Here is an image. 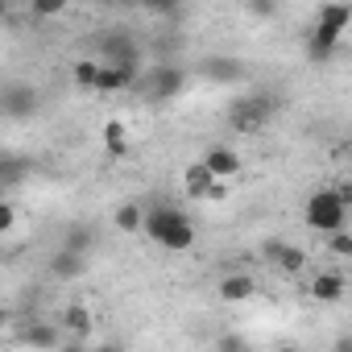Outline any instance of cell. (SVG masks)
<instances>
[{"label":"cell","instance_id":"cell-10","mask_svg":"<svg viewBox=\"0 0 352 352\" xmlns=\"http://www.w3.org/2000/svg\"><path fill=\"white\" fill-rule=\"evenodd\" d=\"M187 87V71L183 67H157L149 75V100H170V96H179Z\"/></svg>","mask_w":352,"mask_h":352},{"label":"cell","instance_id":"cell-15","mask_svg":"<svg viewBox=\"0 0 352 352\" xmlns=\"http://www.w3.org/2000/svg\"><path fill=\"white\" fill-rule=\"evenodd\" d=\"M112 228L116 232H145V208L141 204H120L116 212H112Z\"/></svg>","mask_w":352,"mask_h":352},{"label":"cell","instance_id":"cell-24","mask_svg":"<svg viewBox=\"0 0 352 352\" xmlns=\"http://www.w3.org/2000/svg\"><path fill=\"white\" fill-rule=\"evenodd\" d=\"M327 253H336V257H352V232H327Z\"/></svg>","mask_w":352,"mask_h":352},{"label":"cell","instance_id":"cell-16","mask_svg":"<svg viewBox=\"0 0 352 352\" xmlns=\"http://www.w3.org/2000/svg\"><path fill=\"white\" fill-rule=\"evenodd\" d=\"M257 294V282L249 278V274H228L224 282H220V298L224 302H245V298H253Z\"/></svg>","mask_w":352,"mask_h":352},{"label":"cell","instance_id":"cell-20","mask_svg":"<svg viewBox=\"0 0 352 352\" xmlns=\"http://www.w3.org/2000/svg\"><path fill=\"white\" fill-rule=\"evenodd\" d=\"M91 241H96V232H91L87 224H71L67 236H63V245L75 249V253H91Z\"/></svg>","mask_w":352,"mask_h":352},{"label":"cell","instance_id":"cell-6","mask_svg":"<svg viewBox=\"0 0 352 352\" xmlns=\"http://www.w3.org/2000/svg\"><path fill=\"white\" fill-rule=\"evenodd\" d=\"M34 108H38V96L30 83H9L5 96H0V112L9 120H25V116H34Z\"/></svg>","mask_w":352,"mask_h":352},{"label":"cell","instance_id":"cell-31","mask_svg":"<svg viewBox=\"0 0 352 352\" xmlns=\"http://www.w3.org/2000/svg\"><path fill=\"white\" fill-rule=\"evenodd\" d=\"M348 157H352V137H348Z\"/></svg>","mask_w":352,"mask_h":352},{"label":"cell","instance_id":"cell-25","mask_svg":"<svg viewBox=\"0 0 352 352\" xmlns=\"http://www.w3.org/2000/svg\"><path fill=\"white\" fill-rule=\"evenodd\" d=\"M245 5H249V13H253V17L274 21V17H278V9H282V0H245Z\"/></svg>","mask_w":352,"mask_h":352},{"label":"cell","instance_id":"cell-11","mask_svg":"<svg viewBox=\"0 0 352 352\" xmlns=\"http://www.w3.org/2000/svg\"><path fill=\"white\" fill-rule=\"evenodd\" d=\"M204 162L212 166V174H216V179H224V183L241 174V153L232 145H208L204 149Z\"/></svg>","mask_w":352,"mask_h":352},{"label":"cell","instance_id":"cell-3","mask_svg":"<svg viewBox=\"0 0 352 352\" xmlns=\"http://www.w3.org/2000/svg\"><path fill=\"white\" fill-rule=\"evenodd\" d=\"M274 108H278V100H274L270 91H245V96H236V100L228 104V124H232L236 133H261V129L270 124Z\"/></svg>","mask_w":352,"mask_h":352},{"label":"cell","instance_id":"cell-4","mask_svg":"<svg viewBox=\"0 0 352 352\" xmlns=\"http://www.w3.org/2000/svg\"><path fill=\"white\" fill-rule=\"evenodd\" d=\"M96 58L100 63H120V67H137L141 63V50H137V42H133V34H124V30H108V34H100L96 38Z\"/></svg>","mask_w":352,"mask_h":352},{"label":"cell","instance_id":"cell-5","mask_svg":"<svg viewBox=\"0 0 352 352\" xmlns=\"http://www.w3.org/2000/svg\"><path fill=\"white\" fill-rule=\"evenodd\" d=\"M183 191L191 199H224V179H216L208 162H191L183 170Z\"/></svg>","mask_w":352,"mask_h":352},{"label":"cell","instance_id":"cell-1","mask_svg":"<svg viewBox=\"0 0 352 352\" xmlns=\"http://www.w3.org/2000/svg\"><path fill=\"white\" fill-rule=\"evenodd\" d=\"M348 25H352V5L348 0H327V5L315 13V30L307 38V58L311 63H327L340 50V38H344Z\"/></svg>","mask_w":352,"mask_h":352},{"label":"cell","instance_id":"cell-18","mask_svg":"<svg viewBox=\"0 0 352 352\" xmlns=\"http://www.w3.org/2000/svg\"><path fill=\"white\" fill-rule=\"evenodd\" d=\"M63 323H67V331H75L79 340H83V336H91V311H87L83 302H67Z\"/></svg>","mask_w":352,"mask_h":352},{"label":"cell","instance_id":"cell-7","mask_svg":"<svg viewBox=\"0 0 352 352\" xmlns=\"http://www.w3.org/2000/svg\"><path fill=\"white\" fill-rule=\"evenodd\" d=\"M199 75H204L208 83H241V79H245V67H241L232 54H208V58L199 63Z\"/></svg>","mask_w":352,"mask_h":352},{"label":"cell","instance_id":"cell-9","mask_svg":"<svg viewBox=\"0 0 352 352\" xmlns=\"http://www.w3.org/2000/svg\"><path fill=\"white\" fill-rule=\"evenodd\" d=\"M133 83H137V67L100 63V79H96V91H100V96H116V91H129Z\"/></svg>","mask_w":352,"mask_h":352},{"label":"cell","instance_id":"cell-26","mask_svg":"<svg viewBox=\"0 0 352 352\" xmlns=\"http://www.w3.org/2000/svg\"><path fill=\"white\" fill-rule=\"evenodd\" d=\"M141 9H149V13H162V17H174L183 9V0H141Z\"/></svg>","mask_w":352,"mask_h":352},{"label":"cell","instance_id":"cell-27","mask_svg":"<svg viewBox=\"0 0 352 352\" xmlns=\"http://www.w3.org/2000/svg\"><path fill=\"white\" fill-rule=\"evenodd\" d=\"M13 224H17V208H13V204L5 199V204H0V228H5V232H9Z\"/></svg>","mask_w":352,"mask_h":352},{"label":"cell","instance_id":"cell-23","mask_svg":"<svg viewBox=\"0 0 352 352\" xmlns=\"http://www.w3.org/2000/svg\"><path fill=\"white\" fill-rule=\"evenodd\" d=\"M21 5L34 17H58V13H67V0H21Z\"/></svg>","mask_w":352,"mask_h":352},{"label":"cell","instance_id":"cell-22","mask_svg":"<svg viewBox=\"0 0 352 352\" xmlns=\"http://www.w3.org/2000/svg\"><path fill=\"white\" fill-rule=\"evenodd\" d=\"M71 75H75V83H79V87L96 91V79H100V58H79Z\"/></svg>","mask_w":352,"mask_h":352},{"label":"cell","instance_id":"cell-8","mask_svg":"<svg viewBox=\"0 0 352 352\" xmlns=\"http://www.w3.org/2000/svg\"><path fill=\"white\" fill-rule=\"evenodd\" d=\"M261 257H265L270 265H278L282 274H298V270L307 265V253H302L298 245H286V241H265V245H261Z\"/></svg>","mask_w":352,"mask_h":352},{"label":"cell","instance_id":"cell-19","mask_svg":"<svg viewBox=\"0 0 352 352\" xmlns=\"http://www.w3.org/2000/svg\"><path fill=\"white\" fill-rule=\"evenodd\" d=\"M21 344H30V348H58V331L50 323H34V327L21 331Z\"/></svg>","mask_w":352,"mask_h":352},{"label":"cell","instance_id":"cell-28","mask_svg":"<svg viewBox=\"0 0 352 352\" xmlns=\"http://www.w3.org/2000/svg\"><path fill=\"white\" fill-rule=\"evenodd\" d=\"M331 348H336V352H352V336H340V340H336Z\"/></svg>","mask_w":352,"mask_h":352},{"label":"cell","instance_id":"cell-29","mask_svg":"<svg viewBox=\"0 0 352 352\" xmlns=\"http://www.w3.org/2000/svg\"><path fill=\"white\" fill-rule=\"evenodd\" d=\"M336 191H340V195H344V204H348V208H352V183H340V187H336Z\"/></svg>","mask_w":352,"mask_h":352},{"label":"cell","instance_id":"cell-2","mask_svg":"<svg viewBox=\"0 0 352 352\" xmlns=\"http://www.w3.org/2000/svg\"><path fill=\"white\" fill-rule=\"evenodd\" d=\"M302 220H307V228L319 232V236L340 232V228L348 224V204H344V195H340L336 187H319V191L307 195V204H302Z\"/></svg>","mask_w":352,"mask_h":352},{"label":"cell","instance_id":"cell-30","mask_svg":"<svg viewBox=\"0 0 352 352\" xmlns=\"http://www.w3.org/2000/svg\"><path fill=\"white\" fill-rule=\"evenodd\" d=\"M100 5H124V0H100Z\"/></svg>","mask_w":352,"mask_h":352},{"label":"cell","instance_id":"cell-13","mask_svg":"<svg viewBox=\"0 0 352 352\" xmlns=\"http://www.w3.org/2000/svg\"><path fill=\"white\" fill-rule=\"evenodd\" d=\"M83 270H87V253H75V249H67V245L50 257V274H54L58 282H75V278H83Z\"/></svg>","mask_w":352,"mask_h":352},{"label":"cell","instance_id":"cell-17","mask_svg":"<svg viewBox=\"0 0 352 352\" xmlns=\"http://www.w3.org/2000/svg\"><path fill=\"white\" fill-rule=\"evenodd\" d=\"M100 137H104L108 157H124V153H129V124H124V120H108Z\"/></svg>","mask_w":352,"mask_h":352},{"label":"cell","instance_id":"cell-12","mask_svg":"<svg viewBox=\"0 0 352 352\" xmlns=\"http://www.w3.org/2000/svg\"><path fill=\"white\" fill-rule=\"evenodd\" d=\"M153 245H157V249H166V253H187V249H195V224H191V216H187V220H179V224H170Z\"/></svg>","mask_w":352,"mask_h":352},{"label":"cell","instance_id":"cell-14","mask_svg":"<svg viewBox=\"0 0 352 352\" xmlns=\"http://www.w3.org/2000/svg\"><path fill=\"white\" fill-rule=\"evenodd\" d=\"M311 298L315 302H340L344 298V290H348V282H344V274H336V270H323V274H315L311 278Z\"/></svg>","mask_w":352,"mask_h":352},{"label":"cell","instance_id":"cell-21","mask_svg":"<svg viewBox=\"0 0 352 352\" xmlns=\"http://www.w3.org/2000/svg\"><path fill=\"white\" fill-rule=\"evenodd\" d=\"M30 170H34L30 162H21V157H5V162H0V183H5V187H17Z\"/></svg>","mask_w":352,"mask_h":352}]
</instances>
